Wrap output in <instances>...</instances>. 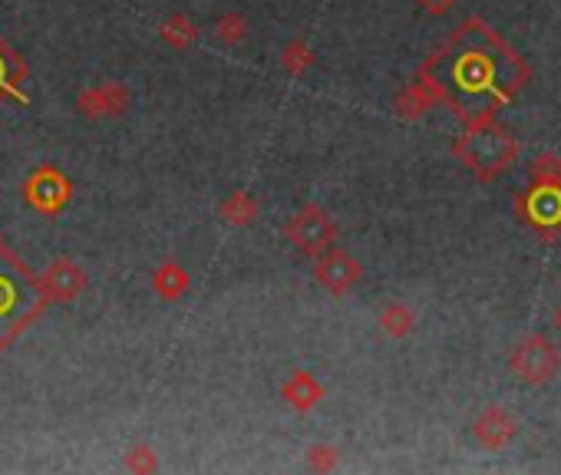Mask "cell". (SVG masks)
Returning a JSON list of instances; mask_svg holds the SVG:
<instances>
[{
	"label": "cell",
	"mask_w": 561,
	"mask_h": 475,
	"mask_svg": "<svg viewBox=\"0 0 561 475\" xmlns=\"http://www.w3.org/2000/svg\"><path fill=\"white\" fill-rule=\"evenodd\" d=\"M423 73L466 126L492 123L528 83L525 57L482 20H466L453 40L426 60Z\"/></svg>",
	"instance_id": "cell-1"
},
{
	"label": "cell",
	"mask_w": 561,
	"mask_h": 475,
	"mask_svg": "<svg viewBox=\"0 0 561 475\" xmlns=\"http://www.w3.org/2000/svg\"><path fill=\"white\" fill-rule=\"evenodd\" d=\"M453 152L469 172H476L479 182H495L519 159V142L512 139L509 129L495 126L492 119V123L466 126V132L453 142Z\"/></svg>",
	"instance_id": "cell-2"
},
{
	"label": "cell",
	"mask_w": 561,
	"mask_h": 475,
	"mask_svg": "<svg viewBox=\"0 0 561 475\" xmlns=\"http://www.w3.org/2000/svg\"><path fill=\"white\" fill-rule=\"evenodd\" d=\"M509 370L528 386H548L561 373V350L545 334H528L512 347Z\"/></svg>",
	"instance_id": "cell-3"
},
{
	"label": "cell",
	"mask_w": 561,
	"mask_h": 475,
	"mask_svg": "<svg viewBox=\"0 0 561 475\" xmlns=\"http://www.w3.org/2000/svg\"><path fill=\"white\" fill-rule=\"evenodd\" d=\"M515 215L528 228H535L542 238H555L561 231V189L528 185V192L522 198H515Z\"/></svg>",
	"instance_id": "cell-4"
},
{
	"label": "cell",
	"mask_w": 561,
	"mask_h": 475,
	"mask_svg": "<svg viewBox=\"0 0 561 475\" xmlns=\"http://www.w3.org/2000/svg\"><path fill=\"white\" fill-rule=\"evenodd\" d=\"M284 231H288V238L304 254H311V258L330 251V248H334V241H337V228H334V222H330V215L324 212L321 205H304L301 212L291 218Z\"/></svg>",
	"instance_id": "cell-5"
},
{
	"label": "cell",
	"mask_w": 561,
	"mask_h": 475,
	"mask_svg": "<svg viewBox=\"0 0 561 475\" xmlns=\"http://www.w3.org/2000/svg\"><path fill=\"white\" fill-rule=\"evenodd\" d=\"M70 195H73V185L57 165H40V169L27 179V202L43 215L63 212L66 202H70Z\"/></svg>",
	"instance_id": "cell-6"
},
{
	"label": "cell",
	"mask_w": 561,
	"mask_h": 475,
	"mask_svg": "<svg viewBox=\"0 0 561 475\" xmlns=\"http://www.w3.org/2000/svg\"><path fill=\"white\" fill-rule=\"evenodd\" d=\"M314 278L321 281L330 294L344 297V294H350V291H354V287L360 284L363 268H360V261L350 258L347 251H334V248H330V251H324V254H317Z\"/></svg>",
	"instance_id": "cell-7"
},
{
	"label": "cell",
	"mask_w": 561,
	"mask_h": 475,
	"mask_svg": "<svg viewBox=\"0 0 561 475\" xmlns=\"http://www.w3.org/2000/svg\"><path fill=\"white\" fill-rule=\"evenodd\" d=\"M76 109L86 119H106V116H123L129 109V90L119 80H103L90 86L76 99Z\"/></svg>",
	"instance_id": "cell-8"
},
{
	"label": "cell",
	"mask_w": 561,
	"mask_h": 475,
	"mask_svg": "<svg viewBox=\"0 0 561 475\" xmlns=\"http://www.w3.org/2000/svg\"><path fill=\"white\" fill-rule=\"evenodd\" d=\"M472 436H476V443L482 449H492V452L505 449L519 436V419L505 410V406H489V410H482L476 416V423H472Z\"/></svg>",
	"instance_id": "cell-9"
},
{
	"label": "cell",
	"mask_w": 561,
	"mask_h": 475,
	"mask_svg": "<svg viewBox=\"0 0 561 475\" xmlns=\"http://www.w3.org/2000/svg\"><path fill=\"white\" fill-rule=\"evenodd\" d=\"M86 271L76 264L73 258H57L50 264L47 271H43V281H40V291L47 297H57V301H73V297H80L86 291Z\"/></svg>",
	"instance_id": "cell-10"
},
{
	"label": "cell",
	"mask_w": 561,
	"mask_h": 475,
	"mask_svg": "<svg viewBox=\"0 0 561 475\" xmlns=\"http://www.w3.org/2000/svg\"><path fill=\"white\" fill-rule=\"evenodd\" d=\"M436 103H443L439 86L429 80L426 73H420V80H413L400 96H396V116L400 119H423Z\"/></svg>",
	"instance_id": "cell-11"
},
{
	"label": "cell",
	"mask_w": 561,
	"mask_h": 475,
	"mask_svg": "<svg viewBox=\"0 0 561 475\" xmlns=\"http://www.w3.org/2000/svg\"><path fill=\"white\" fill-rule=\"evenodd\" d=\"M281 396L284 400H288L294 410H301V413H307V410H314L317 403L324 400V386L317 383L311 373H294V377L284 383V390H281Z\"/></svg>",
	"instance_id": "cell-12"
},
{
	"label": "cell",
	"mask_w": 561,
	"mask_h": 475,
	"mask_svg": "<svg viewBox=\"0 0 561 475\" xmlns=\"http://www.w3.org/2000/svg\"><path fill=\"white\" fill-rule=\"evenodd\" d=\"M152 287H156V294L165 297V301H179V297L189 291V271L175 261H165L162 268L152 274Z\"/></svg>",
	"instance_id": "cell-13"
},
{
	"label": "cell",
	"mask_w": 561,
	"mask_h": 475,
	"mask_svg": "<svg viewBox=\"0 0 561 475\" xmlns=\"http://www.w3.org/2000/svg\"><path fill=\"white\" fill-rule=\"evenodd\" d=\"M222 218L228 225H235V228H248V225H255V218H258V202H255V195L245 192V189H238V192H231L225 202H222Z\"/></svg>",
	"instance_id": "cell-14"
},
{
	"label": "cell",
	"mask_w": 561,
	"mask_h": 475,
	"mask_svg": "<svg viewBox=\"0 0 561 475\" xmlns=\"http://www.w3.org/2000/svg\"><path fill=\"white\" fill-rule=\"evenodd\" d=\"M413 327H416V314L406 304H400V301H393V304H387L380 311V330L387 337H393V340L410 337Z\"/></svg>",
	"instance_id": "cell-15"
},
{
	"label": "cell",
	"mask_w": 561,
	"mask_h": 475,
	"mask_svg": "<svg viewBox=\"0 0 561 475\" xmlns=\"http://www.w3.org/2000/svg\"><path fill=\"white\" fill-rule=\"evenodd\" d=\"M162 40L169 43L172 50H189L192 43L198 40V27L185 14H172L162 24Z\"/></svg>",
	"instance_id": "cell-16"
},
{
	"label": "cell",
	"mask_w": 561,
	"mask_h": 475,
	"mask_svg": "<svg viewBox=\"0 0 561 475\" xmlns=\"http://www.w3.org/2000/svg\"><path fill=\"white\" fill-rule=\"evenodd\" d=\"M532 185L561 189V156H555V152H542L532 165Z\"/></svg>",
	"instance_id": "cell-17"
},
{
	"label": "cell",
	"mask_w": 561,
	"mask_h": 475,
	"mask_svg": "<svg viewBox=\"0 0 561 475\" xmlns=\"http://www.w3.org/2000/svg\"><path fill=\"white\" fill-rule=\"evenodd\" d=\"M20 301H24V287H17L10 274H0V324H10L17 317Z\"/></svg>",
	"instance_id": "cell-18"
},
{
	"label": "cell",
	"mask_w": 561,
	"mask_h": 475,
	"mask_svg": "<svg viewBox=\"0 0 561 475\" xmlns=\"http://www.w3.org/2000/svg\"><path fill=\"white\" fill-rule=\"evenodd\" d=\"M215 37L222 40L225 47H238V43L248 37V20L241 14H222L215 20Z\"/></svg>",
	"instance_id": "cell-19"
},
{
	"label": "cell",
	"mask_w": 561,
	"mask_h": 475,
	"mask_svg": "<svg viewBox=\"0 0 561 475\" xmlns=\"http://www.w3.org/2000/svg\"><path fill=\"white\" fill-rule=\"evenodd\" d=\"M281 63H284V70H288L291 76H301L307 66L314 63V50L307 47V40H291L288 47H284V53H281Z\"/></svg>",
	"instance_id": "cell-20"
},
{
	"label": "cell",
	"mask_w": 561,
	"mask_h": 475,
	"mask_svg": "<svg viewBox=\"0 0 561 475\" xmlns=\"http://www.w3.org/2000/svg\"><path fill=\"white\" fill-rule=\"evenodd\" d=\"M126 469L129 472H156L159 469V456L152 452V446H132L126 452Z\"/></svg>",
	"instance_id": "cell-21"
},
{
	"label": "cell",
	"mask_w": 561,
	"mask_h": 475,
	"mask_svg": "<svg viewBox=\"0 0 561 475\" xmlns=\"http://www.w3.org/2000/svg\"><path fill=\"white\" fill-rule=\"evenodd\" d=\"M337 449L334 446H311V452H307V469L311 472H330L337 466Z\"/></svg>",
	"instance_id": "cell-22"
},
{
	"label": "cell",
	"mask_w": 561,
	"mask_h": 475,
	"mask_svg": "<svg viewBox=\"0 0 561 475\" xmlns=\"http://www.w3.org/2000/svg\"><path fill=\"white\" fill-rule=\"evenodd\" d=\"M416 4H420L429 17H443V14H449V10H453L456 0H416Z\"/></svg>",
	"instance_id": "cell-23"
},
{
	"label": "cell",
	"mask_w": 561,
	"mask_h": 475,
	"mask_svg": "<svg viewBox=\"0 0 561 475\" xmlns=\"http://www.w3.org/2000/svg\"><path fill=\"white\" fill-rule=\"evenodd\" d=\"M552 320H555V327H558V330H561V304H558V307H555V317H552Z\"/></svg>",
	"instance_id": "cell-24"
}]
</instances>
